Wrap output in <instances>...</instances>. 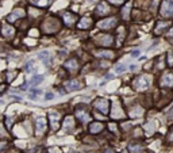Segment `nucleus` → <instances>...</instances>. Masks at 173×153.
Wrapping results in <instances>:
<instances>
[{
    "label": "nucleus",
    "mask_w": 173,
    "mask_h": 153,
    "mask_svg": "<svg viewBox=\"0 0 173 153\" xmlns=\"http://www.w3.org/2000/svg\"><path fill=\"white\" fill-rule=\"evenodd\" d=\"M168 35H169V37H172V35H173V29L170 30V31H169V34H168Z\"/></svg>",
    "instance_id": "41"
},
{
    "label": "nucleus",
    "mask_w": 173,
    "mask_h": 153,
    "mask_svg": "<svg viewBox=\"0 0 173 153\" xmlns=\"http://www.w3.org/2000/svg\"><path fill=\"white\" fill-rule=\"evenodd\" d=\"M35 128H37V134L45 133L46 130V119L45 118H38L35 122Z\"/></svg>",
    "instance_id": "10"
},
{
    "label": "nucleus",
    "mask_w": 173,
    "mask_h": 153,
    "mask_svg": "<svg viewBox=\"0 0 173 153\" xmlns=\"http://www.w3.org/2000/svg\"><path fill=\"white\" fill-rule=\"evenodd\" d=\"M161 84L164 87H172L173 86V75L172 73H167L162 76V80H161Z\"/></svg>",
    "instance_id": "18"
},
{
    "label": "nucleus",
    "mask_w": 173,
    "mask_h": 153,
    "mask_svg": "<svg viewBox=\"0 0 173 153\" xmlns=\"http://www.w3.org/2000/svg\"><path fill=\"white\" fill-rule=\"evenodd\" d=\"M99 38L96 39L97 44L102 45V46H111L112 42H114V39H112L111 35H97Z\"/></svg>",
    "instance_id": "8"
},
{
    "label": "nucleus",
    "mask_w": 173,
    "mask_h": 153,
    "mask_svg": "<svg viewBox=\"0 0 173 153\" xmlns=\"http://www.w3.org/2000/svg\"><path fill=\"white\" fill-rule=\"evenodd\" d=\"M7 146V142H0V150H3Z\"/></svg>",
    "instance_id": "37"
},
{
    "label": "nucleus",
    "mask_w": 173,
    "mask_h": 153,
    "mask_svg": "<svg viewBox=\"0 0 173 153\" xmlns=\"http://www.w3.org/2000/svg\"><path fill=\"white\" fill-rule=\"evenodd\" d=\"M104 129V126H103V123L102 122H93V123H91L89 125V131L92 134H97V133H100V131Z\"/></svg>",
    "instance_id": "15"
},
{
    "label": "nucleus",
    "mask_w": 173,
    "mask_h": 153,
    "mask_svg": "<svg viewBox=\"0 0 173 153\" xmlns=\"http://www.w3.org/2000/svg\"><path fill=\"white\" fill-rule=\"evenodd\" d=\"M53 98V94H48V95H46V99H51Z\"/></svg>",
    "instance_id": "40"
},
{
    "label": "nucleus",
    "mask_w": 173,
    "mask_h": 153,
    "mask_svg": "<svg viewBox=\"0 0 173 153\" xmlns=\"http://www.w3.org/2000/svg\"><path fill=\"white\" fill-rule=\"evenodd\" d=\"M128 150H130V153H141L142 150V145L141 144H130L128 145Z\"/></svg>",
    "instance_id": "23"
},
{
    "label": "nucleus",
    "mask_w": 173,
    "mask_h": 153,
    "mask_svg": "<svg viewBox=\"0 0 173 153\" xmlns=\"http://www.w3.org/2000/svg\"><path fill=\"white\" fill-rule=\"evenodd\" d=\"M1 34H3V37H6V38H10V37H12V35L15 34V29L10 25H3V27H1Z\"/></svg>",
    "instance_id": "11"
},
{
    "label": "nucleus",
    "mask_w": 173,
    "mask_h": 153,
    "mask_svg": "<svg viewBox=\"0 0 173 153\" xmlns=\"http://www.w3.org/2000/svg\"><path fill=\"white\" fill-rule=\"evenodd\" d=\"M91 26H92V19L85 16V18H83V19L80 20V23H79L77 27H79L80 30H86V29H89Z\"/></svg>",
    "instance_id": "16"
},
{
    "label": "nucleus",
    "mask_w": 173,
    "mask_h": 153,
    "mask_svg": "<svg viewBox=\"0 0 173 153\" xmlns=\"http://www.w3.org/2000/svg\"><path fill=\"white\" fill-rule=\"evenodd\" d=\"M145 130H146L148 136L153 134V131H154V123H153V122H148V123L145 125Z\"/></svg>",
    "instance_id": "27"
},
{
    "label": "nucleus",
    "mask_w": 173,
    "mask_h": 153,
    "mask_svg": "<svg viewBox=\"0 0 173 153\" xmlns=\"http://www.w3.org/2000/svg\"><path fill=\"white\" fill-rule=\"evenodd\" d=\"M169 140H170V141H173V133L169 136Z\"/></svg>",
    "instance_id": "42"
},
{
    "label": "nucleus",
    "mask_w": 173,
    "mask_h": 153,
    "mask_svg": "<svg viewBox=\"0 0 173 153\" xmlns=\"http://www.w3.org/2000/svg\"><path fill=\"white\" fill-rule=\"evenodd\" d=\"M42 80H43V76H34L31 79V81H30V84H31V86H37V84H39L42 81Z\"/></svg>",
    "instance_id": "29"
},
{
    "label": "nucleus",
    "mask_w": 173,
    "mask_h": 153,
    "mask_svg": "<svg viewBox=\"0 0 173 153\" xmlns=\"http://www.w3.org/2000/svg\"><path fill=\"white\" fill-rule=\"evenodd\" d=\"M168 64H169V67H173V57H172V53H168Z\"/></svg>",
    "instance_id": "31"
},
{
    "label": "nucleus",
    "mask_w": 173,
    "mask_h": 153,
    "mask_svg": "<svg viewBox=\"0 0 173 153\" xmlns=\"http://www.w3.org/2000/svg\"><path fill=\"white\" fill-rule=\"evenodd\" d=\"M125 70H126V65L125 64H118L115 67V72H116V73H123Z\"/></svg>",
    "instance_id": "30"
},
{
    "label": "nucleus",
    "mask_w": 173,
    "mask_h": 153,
    "mask_svg": "<svg viewBox=\"0 0 173 153\" xmlns=\"http://www.w3.org/2000/svg\"><path fill=\"white\" fill-rule=\"evenodd\" d=\"M123 111L120 107H118V104H115V107H114V111H112V118H122L123 117Z\"/></svg>",
    "instance_id": "24"
},
{
    "label": "nucleus",
    "mask_w": 173,
    "mask_h": 153,
    "mask_svg": "<svg viewBox=\"0 0 173 153\" xmlns=\"http://www.w3.org/2000/svg\"><path fill=\"white\" fill-rule=\"evenodd\" d=\"M49 153H61V152H60L58 148H50V149H49Z\"/></svg>",
    "instance_id": "36"
},
{
    "label": "nucleus",
    "mask_w": 173,
    "mask_h": 153,
    "mask_svg": "<svg viewBox=\"0 0 173 153\" xmlns=\"http://www.w3.org/2000/svg\"><path fill=\"white\" fill-rule=\"evenodd\" d=\"M138 54H139V51L137 50V51H133V54H131V56H133V57H137Z\"/></svg>",
    "instance_id": "38"
},
{
    "label": "nucleus",
    "mask_w": 173,
    "mask_h": 153,
    "mask_svg": "<svg viewBox=\"0 0 173 153\" xmlns=\"http://www.w3.org/2000/svg\"><path fill=\"white\" fill-rule=\"evenodd\" d=\"M96 57L108 58V60H111V58H114V51L112 50H97L96 51Z\"/></svg>",
    "instance_id": "17"
},
{
    "label": "nucleus",
    "mask_w": 173,
    "mask_h": 153,
    "mask_svg": "<svg viewBox=\"0 0 173 153\" xmlns=\"http://www.w3.org/2000/svg\"><path fill=\"white\" fill-rule=\"evenodd\" d=\"M74 128V119L72 117H66L64 119V129L65 130H72Z\"/></svg>",
    "instance_id": "20"
},
{
    "label": "nucleus",
    "mask_w": 173,
    "mask_h": 153,
    "mask_svg": "<svg viewBox=\"0 0 173 153\" xmlns=\"http://www.w3.org/2000/svg\"><path fill=\"white\" fill-rule=\"evenodd\" d=\"M65 87H66L68 91H76V89L80 88V83L77 80H69L65 83Z\"/></svg>",
    "instance_id": "19"
},
{
    "label": "nucleus",
    "mask_w": 173,
    "mask_h": 153,
    "mask_svg": "<svg viewBox=\"0 0 173 153\" xmlns=\"http://www.w3.org/2000/svg\"><path fill=\"white\" fill-rule=\"evenodd\" d=\"M108 12H110V8H108V6H107V3L97 4V7H96V15L104 16V15H107Z\"/></svg>",
    "instance_id": "12"
},
{
    "label": "nucleus",
    "mask_w": 173,
    "mask_h": 153,
    "mask_svg": "<svg viewBox=\"0 0 173 153\" xmlns=\"http://www.w3.org/2000/svg\"><path fill=\"white\" fill-rule=\"evenodd\" d=\"M95 109L104 115L108 114L110 112V100H107V99H104V98L96 99V100H95Z\"/></svg>",
    "instance_id": "3"
},
{
    "label": "nucleus",
    "mask_w": 173,
    "mask_h": 153,
    "mask_svg": "<svg viewBox=\"0 0 173 153\" xmlns=\"http://www.w3.org/2000/svg\"><path fill=\"white\" fill-rule=\"evenodd\" d=\"M149 86H150V77L146 75H141L134 80V88L138 91H145L149 88Z\"/></svg>",
    "instance_id": "2"
},
{
    "label": "nucleus",
    "mask_w": 173,
    "mask_h": 153,
    "mask_svg": "<svg viewBox=\"0 0 173 153\" xmlns=\"http://www.w3.org/2000/svg\"><path fill=\"white\" fill-rule=\"evenodd\" d=\"M32 65H34V62H32V61H29V62H27V65H26V70H27V72H30V70H31V68H32Z\"/></svg>",
    "instance_id": "34"
},
{
    "label": "nucleus",
    "mask_w": 173,
    "mask_h": 153,
    "mask_svg": "<svg viewBox=\"0 0 173 153\" xmlns=\"http://www.w3.org/2000/svg\"><path fill=\"white\" fill-rule=\"evenodd\" d=\"M38 57L41 58L43 62H45L46 65H50V53H49L48 50H43V51H41L38 54Z\"/></svg>",
    "instance_id": "22"
},
{
    "label": "nucleus",
    "mask_w": 173,
    "mask_h": 153,
    "mask_svg": "<svg viewBox=\"0 0 173 153\" xmlns=\"http://www.w3.org/2000/svg\"><path fill=\"white\" fill-rule=\"evenodd\" d=\"M76 19H77V15L71 12H65L62 15V20H64L65 26H68V27H73L74 23H76Z\"/></svg>",
    "instance_id": "6"
},
{
    "label": "nucleus",
    "mask_w": 173,
    "mask_h": 153,
    "mask_svg": "<svg viewBox=\"0 0 173 153\" xmlns=\"http://www.w3.org/2000/svg\"><path fill=\"white\" fill-rule=\"evenodd\" d=\"M25 16V11L22 10V8H16V10H14L12 12L8 15V22H15L16 19H20V18H23Z\"/></svg>",
    "instance_id": "7"
},
{
    "label": "nucleus",
    "mask_w": 173,
    "mask_h": 153,
    "mask_svg": "<svg viewBox=\"0 0 173 153\" xmlns=\"http://www.w3.org/2000/svg\"><path fill=\"white\" fill-rule=\"evenodd\" d=\"M130 10H131V3H127L125 7H123V10H122V15L125 19H127L128 18V14H130Z\"/></svg>",
    "instance_id": "26"
},
{
    "label": "nucleus",
    "mask_w": 173,
    "mask_h": 153,
    "mask_svg": "<svg viewBox=\"0 0 173 153\" xmlns=\"http://www.w3.org/2000/svg\"><path fill=\"white\" fill-rule=\"evenodd\" d=\"M115 25H116L115 18H107V19H104V20H100V22L97 23V27L104 29V30H108V29H112Z\"/></svg>",
    "instance_id": "5"
},
{
    "label": "nucleus",
    "mask_w": 173,
    "mask_h": 153,
    "mask_svg": "<svg viewBox=\"0 0 173 153\" xmlns=\"http://www.w3.org/2000/svg\"><path fill=\"white\" fill-rule=\"evenodd\" d=\"M167 118H168V121H173V107L169 110V112H168V115H167Z\"/></svg>",
    "instance_id": "32"
},
{
    "label": "nucleus",
    "mask_w": 173,
    "mask_h": 153,
    "mask_svg": "<svg viewBox=\"0 0 173 153\" xmlns=\"http://www.w3.org/2000/svg\"><path fill=\"white\" fill-rule=\"evenodd\" d=\"M64 68H66L68 70H77V68H79V62H77L76 58H71V60L65 61Z\"/></svg>",
    "instance_id": "14"
},
{
    "label": "nucleus",
    "mask_w": 173,
    "mask_h": 153,
    "mask_svg": "<svg viewBox=\"0 0 173 153\" xmlns=\"http://www.w3.org/2000/svg\"><path fill=\"white\" fill-rule=\"evenodd\" d=\"M168 27H169V23L168 22H158L157 26H156V29H154V33H156V34H161V33L165 29H168Z\"/></svg>",
    "instance_id": "21"
},
{
    "label": "nucleus",
    "mask_w": 173,
    "mask_h": 153,
    "mask_svg": "<svg viewBox=\"0 0 173 153\" xmlns=\"http://www.w3.org/2000/svg\"><path fill=\"white\" fill-rule=\"evenodd\" d=\"M161 15L168 18L173 16V0H165L161 6Z\"/></svg>",
    "instance_id": "4"
},
{
    "label": "nucleus",
    "mask_w": 173,
    "mask_h": 153,
    "mask_svg": "<svg viewBox=\"0 0 173 153\" xmlns=\"http://www.w3.org/2000/svg\"><path fill=\"white\" fill-rule=\"evenodd\" d=\"M49 118H50V123H51V128L53 130H57L58 129V119H60V114L58 112H50L49 115Z\"/></svg>",
    "instance_id": "13"
},
{
    "label": "nucleus",
    "mask_w": 173,
    "mask_h": 153,
    "mask_svg": "<svg viewBox=\"0 0 173 153\" xmlns=\"http://www.w3.org/2000/svg\"><path fill=\"white\" fill-rule=\"evenodd\" d=\"M76 118L80 122H88L89 121V114L86 112V110H81L77 109L76 110Z\"/></svg>",
    "instance_id": "9"
},
{
    "label": "nucleus",
    "mask_w": 173,
    "mask_h": 153,
    "mask_svg": "<svg viewBox=\"0 0 173 153\" xmlns=\"http://www.w3.org/2000/svg\"><path fill=\"white\" fill-rule=\"evenodd\" d=\"M104 153H114V150H112V149H106V150H104Z\"/></svg>",
    "instance_id": "39"
},
{
    "label": "nucleus",
    "mask_w": 173,
    "mask_h": 153,
    "mask_svg": "<svg viewBox=\"0 0 173 153\" xmlns=\"http://www.w3.org/2000/svg\"><path fill=\"white\" fill-rule=\"evenodd\" d=\"M6 123H7V129H11V126H12V119L7 118L6 119Z\"/></svg>",
    "instance_id": "35"
},
{
    "label": "nucleus",
    "mask_w": 173,
    "mask_h": 153,
    "mask_svg": "<svg viewBox=\"0 0 173 153\" xmlns=\"http://www.w3.org/2000/svg\"><path fill=\"white\" fill-rule=\"evenodd\" d=\"M108 1L112 4H115V6H119V4H122L125 0H108Z\"/></svg>",
    "instance_id": "33"
},
{
    "label": "nucleus",
    "mask_w": 173,
    "mask_h": 153,
    "mask_svg": "<svg viewBox=\"0 0 173 153\" xmlns=\"http://www.w3.org/2000/svg\"><path fill=\"white\" fill-rule=\"evenodd\" d=\"M142 114H143V110H142L141 107H134V109L130 111V117H133V118H134V117H141Z\"/></svg>",
    "instance_id": "25"
},
{
    "label": "nucleus",
    "mask_w": 173,
    "mask_h": 153,
    "mask_svg": "<svg viewBox=\"0 0 173 153\" xmlns=\"http://www.w3.org/2000/svg\"><path fill=\"white\" fill-rule=\"evenodd\" d=\"M32 4L37 7H48L49 4V0H34L32 1Z\"/></svg>",
    "instance_id": "28"
},
{
    "label": "nucleus",
    "mask_w": 173,
    "mask_h": 153,
    "mask_svg": "<svg viewBox=\"0 0 173 153\" xmlns=\"http://www.w3.org/2000/svg\"><path fill=\"white\" fill-rule=\"evenodd\" d=\"M58 29H60V23L53 18H49L42 23V31L46 33V34H53V33L58 31Z\"/></svg>",
    "instance_id": "1"
}]
</instances>
